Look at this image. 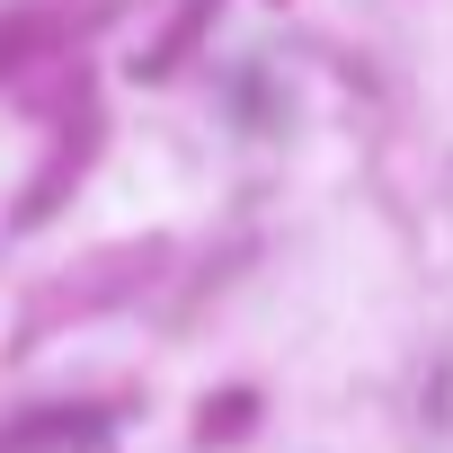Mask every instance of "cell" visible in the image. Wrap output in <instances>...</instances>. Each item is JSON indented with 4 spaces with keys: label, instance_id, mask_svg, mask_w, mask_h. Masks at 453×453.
<instances>
[{
    "label": "cell",
    "instance_id": "cell-1",
    "mask_svg": "<svg viewBox=\"0 0 453 453\" xmlns=\"http://www.w3.org/2000/svg\"><path fill=\"white\" fill-rule=\"evenodd\" d=\"M204 19H213V0H196V10H187V19H178V27H169V36H160V45H151V54H142L134 72H142V81H160V72H178V54L196 45V27H204Z\"/></svg>",
    "mask_w": 453,
    "mask_h": 453
}]
</instances>
